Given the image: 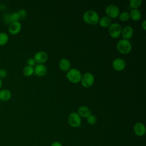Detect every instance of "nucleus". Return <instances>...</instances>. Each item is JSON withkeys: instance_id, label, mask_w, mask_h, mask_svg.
Masks as SVG:
<instances>
[{"instance_id": "obj_10", "label": "nucleus", "mask_w": 146, "mask_h": 146, "mask_svg": "<svg viewBox=\"0 0 146 146\" xmlns=\"http://www.w3.org/2000/svg\"><path fill=\"white\" fill-rule=\"evenodd\" d=\"M34 59L36 63L38 64H43L47 60L48 55L44 51H38L35 54Z\"/></svg>"}, {"instance_id": "obj_28", "label": "nucleus", "mask_w": 146, "mask_h": 146, "mask_svg": "<svg viewBox=\"0 0 146 146\" xmlns=\"http://www.w3.org/2000/svg\"><path fill=\"white\" fill-rule=\"evenodd\" d=\"M7 75V71L4 68H1L0 69V78L2 79L3 78H5Z\"/></svg>"}, {"instance_id": "obj_19", "label": "nucleus", "mask_w": 146, "mask_h": 146, "mask_svg": "<svg viewBox=\"0 0 146 146\" xmlns=\"http://www.w3.org/2000/svg\"><path fill=\"white\" fill-rule=\"evenodd\" d=\"M9 40V35L5 32H0V46H4L7 43Z\"/></svg>"}, {"instance_id": "obj_21", "label": "nucleus", "mask_w": 146, "mask_h": 146, "mask_svg": "<svg viewBox=\"0 0 146 146\" xmlns=\"http://www.w3.org/2000/svg\"><path fill=\"white\" fill-rule=\"evenodd\" d=\"M141 0H131L129 1V5L133 9H137L141 5Z\"/></svg>"}, {"instance_id": "obj_8", "label": "nucleus", "mask_w": 146, "mask_h": 146, "mask_svg": "<svg viewBox=\"0 0 146 146\" xmlns=\"http://www.w3.org/2000/svg\"><path fill=\"white\" fill-rule=\"evenodd\" d=\"M112 65L114 70L117 71H121L124 70L126 64L125 61L123 59L120 58H117L112 61Z\"/></svg>"}, {"instance_id": "obj_6", "label": "nucleus", "mask_w": 146, "mask_h": 146, "mask_svg": "<svg viewBox=\"0 0 146 146\" xmlns=\"http://www.w3.org/2000/svg\"><path fill=\"white\" fill-rule=\"evenodd\" d=\"M122 27L121 25L117 23H113L108 29V33L113 38H117L121 35Z\"/></svg>"}, {"instance_id": "obj_17", "label": "nucleus", "mask_w": 146, "mask_h": 146, "mask_svg": "<svg viewBox=\"0 0 146 146\" xmlns=\"http://www.w3.org/2000/svg\"><path fill=\"white\" fill-rule=\"evenodd\" d=\"M129 14V18L134 21H139L141 18V11L136 9H132L131 10Z\"/></svg>"}, {"instance_id": "obj_31", "label": "nucleus", "mask_w": 146, "mask_h": 146, "mask_svg": "<svg viewBox=\"0 0 146 146\" xmlns=\"http://www.w3.org/2000/svg\"><path fill=\"white\" fill-rule=\"evenodd\" d=\"M2 79L0 78V89H1V88L2 87Z\"/></svg>"}, {"instance_id": "obj_5", "label": "nucleus", "mask_w": 146, "mask_h": 146, "mask_svg": "<svg viewBox=\"0 0 146 146\" xmlns=\"http://www.w3.org/2000/svg\"><path fill=\"white\" fill-rule=\"evenodd\" d=\"M107 16L110 18H116L118 17L120 14V10L117 6L115 5H109L105 9Z\"/></svg>"}, {"instance_id": "obj_12", "label": "nucleus", "mask_w": 146, "mask_h": 146, "mask_svg": "<svg viewBox=\"0 0 146 146\" xmlns=\"http://www.w3.org/2000/svg\"><path fill=\"white\" fill-rule=\"evenodd\" d=\"M133 29L131 26H125L121 29V35L124 39H131L133 35Z\"/></svg>"}, {"instance_id": "obj_7", "label": "nucleus", "mask_w": 146, "mask_h": 146, "mask_svg": "<svg viewBox=\"0 0 146 146\" xmlns=\"http://www.w3.org/2000/svg\"><path fill=\"white\" fill-rule=\"evenodd\" d=\"M68 124L72 127H78L81 124V117L76 112L71 113L67 119Z\"/></svg>"}, {"instance_id": "obj_2", "label": "nucleus", "mask_w": 146, "mask_h": 146, "mask_svg": "<svg viewBox=\"0 0 146 146\" xmlns=\"http://www.w3.org/2000/svg\"><path fill=\"white\" fill-rule=\"evenodd\" d=\"M82 74L81 72L75 68H70L66 74L67 79L71 83L76 84L80 82Z\"/></svg>"}, {"instance_id": "obj_24", "label": "nucleus", "mask_w": 146, "mask_h": 146, "mask_svg": "<svg viewBox=\"0 0 146 146\" xmlns=\"http://www.w3.org/2000/svg\"><path fill=\"white\" fill-rule=\"evenodd\" d=\"M87 121L89 124L94 125L96 123L97 118L95 115L91 114L88 117H87Z\"/></svg>"}, {"instance_id": "obj_30", "label": "nucleus", "mask_w": 146, "mask_h": 146, "mask_svg": "<svg viewBox=\"0 0 146 146\" xmlns=\"http://www.w3.org/2000/svg\"><path fill=\"white\" fill-rule=\"evenodd\" d=\"M141 27H142V29L144 31L146 30V21L145 20L143 21V22H142V23H141Z\"/></svg>"}, {"instance_id": "obj_16", "label": "nucleus", "mask_w": 146, "mask_h": 146, "mask_svg": "<svg viewBox=\"0 0 146 146\" xmlns=\"http://www.w3.org/2000/svg\"><path fill=\"white\" fill-rule=\"evenodd\" d=\"M11 92L8 89H2L0 90V100L7 102L11 98Z\"/></svg>"}, {"instance_id": "obj_25", "label": "nucleus", "mask_w": 146, "mask_h": 146, "mask_svg": "<svg viewBox=\"0 0 146 146\" xmlns=\"http://www.w3.org/2000/svg\"><path fill=\"white\" fill-rule=\"evenodd\" d=\"M18 14L19 15L20 17V19H23L25 18H26V17H27V13L26 10H25V9H20L18 11Z\"/></svg>"}, {"instance_id": "obj_23", "label": "nucleus", "mask_w": 146, "mask_h": 146, "mask_svg": "<svg viewBox=\"0 0 146 146\" xmlns=\"http://www.w3.org/2000/svg\"><path fill=\"white\" fill-rule=\"evenodd\" d=\"M10 19L11 23L15 22H19V21L20 20V17L18 11L13 12L11 14H10Z\"/></svg>"}, {"instance_id": "obj_15", "label": "nucleus", "mask_w": 146, "mask_h": 146, "mask_svg": "<svg viewBox=\"0 0 146 146\" xmlns=\"http://www.w3.org/2000/svg\"><path fill=\"white\" fill-rule=\"evenodd\" d=\"M59 67L62 71L67 72L71 67L70 62L66 58H62L59 62Z\"/></svg>"}, {"instance_id": "obj_14", "label": "nucleus", "mask_w": 146, "mask_h": 146, "mask_svg": "<svg viewBox=\"0 0 146 146\" xmlns=\"http://www.w3.org/2000/svg\"><path fill=\"white\" fill-rule=\"evenodd\" d=\"M78 114L81 117L87 118L91 114V110L87 106H80L78 110Z\"/></svg>"}, {"instance_id": "obj_32", "label": "nucleus", "mask_w": 146, "mask_h": 146, "mask_svg": "<svg viewBox=\"0 0 146 146\" xmlns=\"http://www.w3.org/2000/svg\"><path fill=\"white\" fill-rule=\"evenodd\" d=\"M0 5H1V4H0Z\"/></svg>"}, {"instance_id": "obj_27", "label": "nucleus", "mask_w": 146, "mask_h": 146, "mask_svg": "<svg viewBox=\"0 0 146 146\" xmlns=\"http://www.w3.org/2000/svg\"><path fill=\"white\" fill-rule=\"evenodd\" d=\"M27 66H31V67H33V66H35L36 62L35 61L34 58H30L27 59Z\"/></svg>"}, {"instance_id": "obj_3", "label": "nucleus", "mask_w": 146, "mask_h": 146, "mask_svg": "<svg viewBox=\"0 0 146 146\" xmlns=\"http://www.w3.org/2000/svg\"><path fill=\"white\" fill-rule=\"evenodd\" d=\"M116 48L121 54H127L131 51L132 44L128 40L122 39L117 42Z\"/></svg>"}, {"instance_id": "obj_1", "label": "nucleus", "mask_w": 146, "mask_h": 146, "mask_svg": "<svg viewBox=\"0 0 146 146\" xmlns=\"http://www.w3.org/2000/svg\"><path fill=\"white\" fill-rule=\"evenodd\" d=\"M83 19L86 23L89 25H95L98 23L100 18L98 13L96 11L90 10L84 13Z\"/></svg>"}, {"instance_id": "obj_11", "label": "nucleus", "mask_w": 146, "mask_h": 146, "mask_svg": "<svg viewBox=\"0 0 146 146\" xmlns=\"http://www.w3.org/2000/svg\"><path fill=\"white\" fill-rule=\"evenodd\" d=\"M133 131L137 136H143L145 133L146 129L143 123L141 122H137L133 126Z\"/></svg>"}, {"instance_id": "obj_26", "label": "nucleus", "mask_w": 146, "mask_h": 146, "mask_svg": "<svg viewBox=\"0 0 146 146\" xmlns=\"http://www.w3.org/2000/svg\"><path fill=\"white\" fill-rule=\"evenodd\" d=\"M10 14H9V13H6L3 17V22L6 24L10 25L11 23V21H10Z\"/></svg>"}, {"instance_id": "obj_20", "label": "nucleus", "mask_w": 146, "mask_h": 146, "mask_svg": "<svg viewBox=\"0 0 146 146\" xmlns=\"http://www.w3.org/2000/svg\"><path fill=\"white\" fill-rule=\"evenodd\" d=\"M22 73L25 76H30L34 74V68L29 66H25L22 70Z\"/></svg>"}, {"instance_id": "obj_29", "label": "nucleus", "mask_w": 146, "mask_h": 146, "mask_svg": "<svg viewBox=\"0 0 146 146\" xmlns=\"http://www.w3.org/2000/svg\"><path fill=\"white\" fill-rule=\"evenodd\" d=\"M51 146H62V145L58 141H55L51 145Z\"/></svg>"}, {"instance_id": "obj_9", "label": "nucleus", "mask_w": 146, "mask_h": 146, "mask_svg": "<svg viewBox=\"0 0 146 146\" xmlns=\"http://www.w3.org/2000/svg\"><path fill=\"white\" fill-rule=\"evenodd\" d=\"M22 25L19 22H15L11 23L8 28V31L9 33L11 35H17L21 30Z\"/></svg>"}, {"instance_id": "obj_4", "label": "nucleus", "mask_w": 146, "mask_h": 146, "mask_svg": "<svg viewBox=\"0 0 146 146\" xmlns=\"http://www.w3.org/2000/svg\"><path fill=\"white\" fill-rule=\"evenodd\" d=\"M95 78L91 72H86L82 76L80 82L84 88H90L94 83Z\"/></svg>"}, {"instance_id": "obj_13", "label": "nucleus", "mask_w": 146, "mask_h": 146, "mask_svg": "<svg viewBox=\"0 0 146 146\" xmlns=\"http://www.w3.org/2000/svg\"><path fill=\"white\" fill-rule=\"evenodd\" d=\"M47 73V68L43 64H38L34 68V74L38 76H43Z\"/></svg>"}, {"instance_id": "obj_18", "label": "nucleus", "mask_w": 146, "mask_h": 146, "mask_svg": "<svg viewBox=\"0 0 146 146\" xmlns=\"http://www.w3.org/2000/svg\"><path fill=\"white\" fill-rule=\"evenodd\" d=\"M98 23L102 27H108L112 24V21L108 17L104 16L99 19Z\"/></svg>"}, {"instance_id": "obj_22", "label": "nucleus", "mask_w": 146, "mask_h": 146, "mask_svg": "<svg viewBox=\"0 0 146 146\" xmlns=\"http://www.w3.org/2000/svg\"><path fill=\"white\" fill-rule=\"evenodd\" d=\"M119 19L123 22H125L128 21L130 18H129V14L128 12L127 11H123L121 12V13L119 14Z\"/></svg>"}]
</instances>
